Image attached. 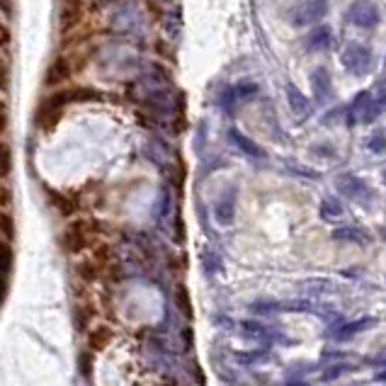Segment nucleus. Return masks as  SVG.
I'll use <instances>...</instances> for the list:
<instances>
[{
  "mask_svg": "<svg viewBox=\"0 0 386 386\" xmlns=\"http://www.w3.org/2000/svg\"><path fill=\"white\" fill-rule=\"evenodd\" d=\"M100 236H102V223H100V219L78 214V217L68 219L66 226L61 228L59 246L66 255H85V252H90L98 246Z\"/></svg>",
  "mask_w": 386,
  "mask_h": 386,
  "instance_id": "f257e3e1",
  "label": "nucleus"
},
{
  "mask_svg": "<svg viewBox=\"0 0 386 386\" xmlns=\"http://www.w3.org/2000/svg\"><path fill=\"white\" fill-rule=\"evenodd\" d=\"M109 30L117 35H139L144 30V12L136 6L134 0H124L122 6H117L107 17Z\"/></svg>",
  "mask_w": 386,
  "mask_h": 386,
  "instance_id": "f03ea898",
  "label": "nucleus"
},
{
  "mask_svg": "<svg viewBox=\"0 0 386 386\" xmlns=\"http://www.w3.org/2000/svg\"><path fill=\"white\" fill-rule=\"evenodd\" d=\"M98 64L102 71H122V73H134L141 66L139 54L134 46L127 44H112L102 51V56H98Z\"/></svg>",
  "mask_w": 386,
  "mask_h": 386,
  "instance_id": "7ed1b4c3",
  "label": "nucleus"
},
{
  "mask_svg": "<svg viewBox=\"0 0 386 386\" xmlns=\"http://www.w3.org/2000/svg\"><path fill=\"white\" fill-rule=\"evenodd\" d=\"M345 17L347 22H352L355 27H362V30H371L381 20L379 8L371 0H355V3H350V8L345 10Z\"/></svg>",
  "mask_w": 386,
  "mask_h": 386,
  "instance_id": "20e7f679",
  "label": "nucleus"
},
{
  "mask_svg": "<svg viewBox=\"0 0 386 386\" xmlns=\"http://www.w3.org/2000/svg\"><path fill=\"white\" fill-rule=\"evenodd\" d=\"M114 338H117L114 326H109V323H104V321L95 323V326H90L88 331H85V352H90L93 357L100 355V352H104L112 345Z\"/></svg>",
  "mask_w": 386,
  "mask_h": 386,
  "instance_id": "39448f33",
  "label": "nucleus"
},
{
  "mask_svg": "<svg viewBox=\"0 0 386 386\" xmlns=\"http://www.w3.org/2000/svg\"><path fill=\"white\" fill-rule=\"evenodd\" d=\"M46 192V202L51 204V207L56 209V212L61 214V217L68 221V219L78 217L80 214V207H83V199L78 197V194H68V192H59V190H51V187H44Z\"/></svg>",
  "mask_w": 386,
  "mask_h": 386,
  "instance_id": "423d86ee",
  "label": "nucleus"
},
{
  "mask_svg": "<svg viewBox=\"0 0 386 386\" xmlns=\"http://www.w3.org/2000/svg\"><path fill=\"white\" fill-rule=\"evenodd\" d=\"M342 66H345L350 73L365 75L371 66V51L367 49V46L352 42V44H347L345 51H342Z\"/></svg>",
  "mask_w": 386,
  "mask_h": 386,
  "instance_id": "0eeeda50",
  "label": "nucleus"
},
{
  "mask_svg": "<svg viewBox=\"0 0 386 386\" xmlns=\"http://www.w3.org/2000/svg\"><path fill=\"white\" fill-rule=\"evenodd\" d=\"M326 0H304L292 12L294 25H311V22L321 20L326 15Z\"/></svg>",
  "mask_w": 386,
  "mask_h": 386,
  "instance_id": "6e6552de",
  "label": "nucleus"
},
{
  "mask_svg": "<svg viewBox=\"0 0 386 386\" xmlns=\"http://www.w3.org/2000/svg\"><path fill=\"white\" fill-rule=\"evenodd\" d=\"M386 109V75L381 80H376V85L369 90V104H367L365 114H362V122L369 124L379 117Z\"/></svg>",
  "mask_w": 386,
  "mask_h": 386,
  "instance_id": "1a4fd4ad",
  "label": "nucleus"
},
{
  "mask_svg": "<svg viewBox=\"0 0 386 386\" xmlns=\"http://www.w3.org/2000/svg\"><path fill=\"white\" fill-rule=\"evenodd\" d=\"M71 75H73V64H71V59L68 56H56L49 64V68H46L44 85L46 88H56V85L66 83Z\"/></svg>",
  "mask_w": 386,
  "mask_h": 386,
  "instance_id": "9d476101",
  "label": "nucleus"
},
{
  "mask_svg": "<svg viewBox=\"0 0 386 386\" xmlns=\"http://www.w3.org/2000/svg\"><path fill=\"white\" fill-rule=\"evenodd\" d=\"M61 117H64V109H56V107H49V104L39 102V107H37V112H35V124L39 131L49 134V131L56 129V124L61 122Z\"/></svg>",
  "mask_w": 386,
  "mask_h": 386,
  "instance_id": "9b49d317",
  "label": "nucleus"
},
{
  "mask_svg": "<svg viewBox=\"0 0 386 386\" xmlns=\"http://www.w3.org/2000/svg\"><path fill=\"white\" fill-rule=\"evenodd\" d=\"M80 15H83V6H80L78 0H61L59 6V25L61 30H71V27L78 25Z\"/></svg>",
  "mask_w": 386,
  "mask_h": 386,
  "instance_id": "f8f14e48",
  "label": "nucleus"
},
{
  "mask_svg": "<svg viewBox=\"0 0 386 386\" xmlns=\"http://www.w3.org/2000/svg\"><path fill=\"white\" fill-rule=\"evenodd\" d=\"M214 217H217L221 226H231L233 219H236V190H231V192L219 199L217 207H214Z\"/></svg>",
  "mask_w": 386,
  "mask_h": 386,
  "instance_id": "ddd939ff",
  "label": "nucleus"
},
{
  "mask_svg": "<svg viewBox=\"0 0 386 386\" xmlns=\"http://www.w3.org/2000/svg\"><path fill=\"white\" fill-rule=\"evenodd\" d=\"M228 139H231V144L236 146L238 151H243V154L250 156V158H263L265 156V151L260 149L252 139H248L246 134H241L238 129H228Z\"/></svg>",
  "mask_w": 386,
  "mask_h": 386,
  "instance_id": "4468645a",
  "label": "nucleus"
},
{
  "mask_svg": "<svg viewBox=\"0 0 386 386\" xmlns=\"http://www.w3.org/2000/svg\"><path fill=\"white\" fill-rule=\"evenodd\" d=\"M336 187L338 192H342L345 197H365L367 194V185L362 183L357 175H340V178L336 180Z\"/></svg>",
  "mask_w": 386,
  "mask_h": 386,
  "instance_id": "2eb2a0df",
  "label": "nucleus"
},
{
  "mask_svg": "<svg viewBox=\"0 0 386 386\" xmlns=\"http://www.w3.org/2000/svg\"><path fill=\"white\" fill-rule=\"evenodd\" d=\"M311 88L313 95H316L318 102H326L328 98L333 95V85H331V75H328L326 68H316L311 75Z\"/></svg>",
  "mask_w": 386,
  "mask_h": 386,
  "instance_id": "dca6fc26",
  "label": "nucleus"
},
{
  "mask_svg": "<svg viewBox=\"0 0 386 386\" xmlns=\"http://www.w3.org/2000/svg\"><path fill=\"white\" fill-rule=\"evenodd\" d=\"M287 100H289V107H292V112L297 114V117H306V114L311 112V102H309V98L297 88V85H287Z\"/></svg>",
  "mask_w": 386,
  "mask_h": 386,
  "instance_id": "f3484780",
  "label": "nucleus"
},
{
  "mask_svg": "<svg viewBox=\"0 0 386 386\" xmlns=\"http://www.w3.org/2000/svg\"><path fill=\"white\" fill-rule=\"evenodd\" d=\"M12 260H15V255H12L10 241H6V238H0V277H8V275H10Z\"/></svg>",
  "mask_w": 386,
  "mask_h": 386,
  "instance_id": "a211bd4d",
  "label": "nucleus"
},
{
  "mask_svg": "<svg viewBox=\"0 0 386 386\" xmlns=\"http://www.w3.org/2000/svg\"><path fill=\"white\" fill-rule=\"evenodd\" d=\"M342 214H345V209H342V204L338 197H326L321 202V219H326V221H331V219H340Z\"/></svg>",
  "mask_w": 386,
  "mask_h": 386,
  "instance_id": "6ab92c4d",
  "label": "nucleus"
},
{
  "mask_svg": "<svg viewBox=\"0 0 386 386\" xmlns=\"http://www.w3.org/2000/svg\"><path fill=\"white\" fill-rule=\"evenodd\" d=\"M371 318H360V321H352V323H347V326H342L340 331L336 333V340H347V338H352V336H357L360 331H365V328H369L371 326Z\"/></svg>",
  "mask_w": 386,
  "mask_h": 386,
  "instance_id": "aec40b11",
  "label": "nucleus"
},
{
  "mask_svg": "<svg viewBox=\"0 0 386 386\" xmlns=\"http://www.w3.org/2000/svg\"><path fill=\"white\" fill-rule=\"evenodd\" d=\"M331 44H333V32L328 30V27H318V30L311 32V37H309V46H311V49H328Z\"/></svg>",
  "mask_w": 386,
  "mask_h": 386,
  "instance_id": "412c9836",
  "label": "nucleus"
},
{
  "mask_svg": "<svg viewBox=\"0 0 386 386\" xmlns=\"http://www.w3.org/2000/svg\"><path fill=\"white\" fill-rule=\"evenodd\" d=\"M333 238H336V241H352V243H360V246L369 243V236H367L365 231H360V228H338V231L333 233Z\"/></svg>",
  "mask_w": 386,
  "mask_h": 386,
  "instance_id": "4be33fe9",
  "label": "nucleus"
},
{
  "mask_svg": "<svg viewBox=\"0 0 386 386\" xmlns=\"http://www.w3.org/2000/svg\"><path fill=\"white\" fill-rule=\"evenodd\" d=\"M0 238H6V241L15 238V219L8 209H0Z\"/></svg>",
  "mask_w": 386,
  "mask_h": 386,
  "instance_id": "5701e85b",
  "label": "nucleus"
},
{
  "mask_svg": "<svg viewBox=\"0 0 386 386\" xmlns=\"http://www.w3.org/2000/svg\"><path fill=\"white\" fill-rule=\"evenodd\" d=\"M12 173V151L8 144L0 141V180H8Z\"/></svg>",
  "mask_w": 386,
  "mask_h": 386,
  "instance_id": "b1692460",
  "label": "nucleus"
},
{
  "mask_svg": "<svg viewBox=\"0 0 386 386\" xmlns=\"http://www.w3.org/2000/svg\"><path fill=\"white\" fill-rule=\"evenodd\" d=\"M236 360L241 362V365H252V362H263V360H268V352L265 350H250V352H238L236 355Z\"/></svg>",
  "mask_w": 386,
  "mask_h": 386,
  "instance_id": "393cba45",
  "label": "nucleus"
},
{
  "mask_svg": "<svg viewBox=\"0 0 386 386\" xmlns=\"http://www.w3.org/2000/svg\"><path fill=\"white\" fill-rule=\"evenodd\" d=\"M367 149H369L371 154H384L386 151V134L384 131H376V134L367 141Z\"/></svg>",
  "mask_w": 386,
  "mask_h": 386,
  "instance_id": "a878e982",
  "label": "nucleus"
},
{
  "mask_svg": "<svg viewBox=\"0 0 386 386\" xmlns=\"http://www.w3.org/2000/svg\"><path fill=\"white\" fill-rule=\"evenodd\" d=\"M175 302H178L180 311H183L185 316H190V313H192V309H190V297H187V289H185V287H178V289H175Z\"/></svg>",
  "mask_w": 386,
  "mask_h": 386,
  "instance_id": "bb28decb",
  "label": "nucleus"
},
{
  "mask_svg": "<svg viewBox=\"0 0 386 386\" xmlns=\"http://www.w3.org/2000/svg\"><path fill=\"white\" fill-rule=\"evenodd\" d=\"M12 199H15V194H12V187L6 183V180H0V209L10 207Z\"/></svg>",
  "mask_w": 386,
  "mask_h": 386,
  "instance_id": "cd10ccee",
  "label": "nucleus"
},
{
  "mask_svg": "<svg viewBox=\"0 0 386 386\" xmlns=\"http://www.w3.org/2000/svg\"><path fill=\"white\" fill-rule=\"evenodd\" d=\"M282 311H313V304L311 302H284L279 304Z\"/></svg>",
  "mask_w": 386,
  "mask_h": 386,
  "instance_id": "c85d7f7f",
  "label": "nucleus"
},
{
  "mask_svg": "<svg viewBox=\"0 0 386 386\" xmlns=\"http://www.w3.org/2000/svg\"><path fill=\"white\" fill-rule=\"evenodd\" d=\"M347 369H350V367H347V365H333V367H328V369L323 371V381H333V379H338V376H342Z\"/></svg>",
  "mask_w": 386,
  "mask_h": 386,
  "instance_id": "c756f323",
  "label": "nucleus"
},
{
  "mask_svg": "<svg viewBox=\"0 0 386 386\" xmlns=\"http://www.w3.org/2000/svg\"><path fill=\"white\" fill-rule=\"evenodd\" d=\"M202 265H204V270H207V273L212 275L214 270L219 268V257H217V252H212V250H204Z\"/></svg>",
  "mask_w": 386,
  "mask_h": 386,
  "instance_id": "7c9ffc66",
  "label": "nucleus"
},
{
  "mask_svg": "<svg viewBox=\"0 0 386 386\" xmlns=\"http://www.w3.org/2000/svg\"><path fill=\"white\" fill-rule=\"evenodd\" d=\"M8 85H10V68L3 59H0V93H6Z\"/></svg>",
  "mask_w": 386,
  "mask_h": 386,
  "instance_id": "2f4dec72",
  "label": "nucleus"
},
{
  "mask_svg": "<svg viewBox=\"0 0 386 386\" xmlns=\"http://www.w3.org/2000/svg\"><path fill=\"white\" fill-rule=\"evenodd\" d=\"M8 124H10V109H8V104L0 100V134L3 131H8Z\"/></svg>",
  "mask_w": 386,
  "mask_h": 386,
  "instance_id": "473e14b6",
  "label": "nucleus"
},
{
  "mask_svg": "<svg viewBox=\"0 0 386 386\" xmlns=\"http://www.w3.org/2000/svg\"><path fill=\"white\" fill-rule=\"evenodd\" d=\"M8 299V277H0V306L6 304Z\"/></svg>",
  "mask_w": 386,
  "mask_h": 386,
  "instance_id": "72a5a7b5",
  "label": "nucleus"
},
{
  "mask_svg": "<svg viewBox=\"0 0 386 386\" xmlns=\"http://www.w3.org/2000/svg\"><path fill=\"white\" fill-rule=\"evenodd\" d=\"M0 10L6 15H12V0H0Z\"/></svg>",
  "mask_w": 386,
  "mask_h": 386,
  "instance_id": "f704fd0d",
  "label": "nucleus"
},
{
  "mask_svg": "<svg viewBox=\"0 0 386 386\" xmlns=\"http://www.w3.org/2000/svg\"><path fill=\"white\" fill-rule=\"evenodd\" d=\"M371 362H374V365H386V350H381V355H376Z\"/></svg>",
  "mask_w": 386,
  "mask_h": 386,
  "instance_id": "c9c22d12",
  "label": "nucleus"
},
{
  "mask_svg": "<svg viewBox=\"0 0 386 386\" xmlns=\"http://www.w3.org/2000/svg\"><path fill=\"white\" fill-rule=\"evenodd\" d=\"M376 379H379V381H386V369L379 371V374H376Z\"/></svg>",
  "mask_w": 386,
  "mask_h": 386,
  "instance_id": "e433bc0d",
  "label": "nucleus"
},
{
  "mask_svg": "<svg viewBox=\"0 0 386 386\" xmlns=\"http://www.w3.org/2000/svg\"><path fill=\"white\" fill-rule=\"evenodd\" d=\"M287 386H309V384H302V381H289Z\"/></svg>",
  "mask_w": 386,
  "mask_h": 386,
  "instance_id": "4c0bfd02",
  "label": "nucleus"
},
{
  "mask_svg": "<svg viewBox=\"0 0 386 386\" xmlns=\"http://www.w3.org/2000/svg\"><path fill=\"white\" fill-rule=\"evenodd\" d=\"M381 175H384V183H386V165H384V170H381Z\"/></svg>",
  "mask_w": 386,
  "mask_h": 386,
  "instance_id": "58836bf2",
  "label": "nucleus"
},
{
  "mask_svg": "<svg viewBox=\"0 0 386 386\" xmlns=\"http://www.w3.org/2000/svg\"><path fill=\"white\" fill-rule=\"evenodd\" d=\"M156 3H168V0H156Z\"/></svg>",
  "mask_w": 386,
  "mask_h": 386,
  "instance_id": "ea45409f",
  "label": "nucleus"
},
{
  "mask_svg": "<svg viewBox=\"0 0 386 386\" xmlns=\"http://www.w3.org/2000/svg\"><path fill=\"white\" fill-rule=\"evenodd\" d=\"M384 68H386V64H384Z\"/></svg>",
  "mask_w": 386,
  "mask_h": 386,
  "instance_id": "a19ab883",
  "label": "nucleus"
}]
</instances>
